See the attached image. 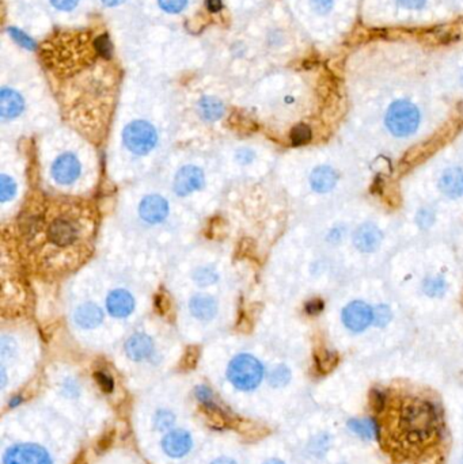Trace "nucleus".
Segmentation results:
<instances>
[{
  "label": "nucleus",
  "instance_id": "f257e3e1",
  "mask_svg": "<svg viewBox=\"0 0 463 464\" xmlns=\"http://www.w3.org/2000/svg\"><path fill=\"white\" fill-rule=\"evenodd\" d=\"M439 427V414L432 402L416 398L402 405L398 428L409 446H427L438 436Z\"/></svg>",
  "mask_w": 463,
  "mask_h": 464
},
{
  "label": "nucleus",
  "instance_id": "f03ea898",
  "mask_svg": "<svg viewBox=\"0 0 463 464\" xmlns=\"http://www.w3.org/2000/svg\"><path fill=\"white\" fill-rule=\"evenodd\" d=\"M459 128L457 124H448L442 131L435 133L432 138L416 144L406 154L404 155L399 167L402 172L411 170L414 166L424 163L432 155L436 154L440 148H443L451 138L458 133Z\"/></svg>",
  "mask_w": 463,
  "mask_h": 464
},
{
  "label": "nucleus",
  "instance_id": "7ed1b4c3",
  "mask_svg": "<svg viewBox=\"0 0 463 464\" xmlns=\"http://www.w3.org/2000/svg\"><path fill=\"white\" fill-rule=\"evenodd\" d=\"M227 378L240 391H252L257 388L264 378V367L250 355H240L230 362Z\"/></svg>",
  "mask_w": 463,
  "mask_h": 464
},
{
  "label": "nucleus",
  "instance_id": "20e7f679",
  "mask_svg": "<svg viewBox=\"0 0 463 464\" xmlns=\"http://www.w3.org/2000/svg\"><path fill=\"white\" fill-rule=\"evenodd\" d=\"M386 126L397 138H406L414 133L420 125L418 109L408 101H397L386 113Z\"/></svg>",
  "mask_w": 463,
  "mask_h": 464
},
{
  "label": "nucleus",
  "instance_id": "39448f33",
  "mask_svg": "<svg viewBox=\"0 0 463 464\" xmlns=\"http://www.w3.org/2000/svg\"><path fill=\"white\" fill-rule=\"evenodd\" d=\"M81 222H78L76 218L69 212L57 215L47 230L48 241L57 247H71L72 244H76V242L81 239Z\"/></svg>",
  "mask_w": 463,
  "mask_h": 464
},
{
  "label": "nucleus",
  "instance_id": "423d86ee",
  "mask_svg": "<svg viewBox=\"0 0 463 464\" xmlns=\"http://www.w3.org/2000/svg\"><path fill=\"white\" fill-rule=\"evenodd\" d=\"M158 141L154 126L146 121H134L124 131V143L134 154H148Z\"/></svg>",
  "mask_w": 463,
  "mask_h": 464
},
{
  "label": "nucleus",
  "instance_id": "0eeeda50",
  "mask_svg": "<svg viewBox=\"0 0 463 464\" xmlns=\"http://www.w3.org/2000/svg\"><path fill=\"white\" fill-rule=\"evenodd\" d=\"M3 464H53L45 448L38 444H16L4 453Z\"/></svg>",
  "mask_w": 463,
  "mask_h": 464
},
{
  "label": "nucleus",
  "instance_id": "6e6552de",
  "mask_svg": "<svg viewBox=\"0 0 463 464\" xmlns=\"http://www.w3.org/2000/svg\"><path fill=\"white\" fill-rule=\"evenodd\" d=\"M343 322L353 333H361L374 322V309L364 302H352L343 309Z\"/></svg>",
  "mask_w": 463,
  "mask_h": 464
},
{
  "label": "nucleus",
  "instance_id": "1a4fd4ad",
  "mask_svg": "<svg viewBox=\"0 0 463 464\" xmlns=\"http://www.w3.org/2000/svg\"><path fill=\"white\" fill-rule=\"evenodd\" d=\"M192 447H193V439L185 430H172L166 433L162 440V448L165 453L172 459H181L187 456Z\"/></svg>",
  "mask_w": 463,
  "mask_h": 464
},
{
  "label": "nucleus",
  "instance_id": "9d476101",
  "mask_svg": "<svg viewBox=\"0 0 463 464\" xmlns=\"http://www.w3.org/2000/svg\"><path fill=\"white\" fill-rule=\"evenodd\" d=\"M204 185V174L194 166L182 167L174 178V191L178 196H188Z\"/></svg>",
  "mask_w": 463,
  "mask_h": 464
},
{
  "label": "nucleus",
  "instance_id": "9b49d317",
  "mask_svg": "<svg viewBox=\"0 0 463 464\" xmlns=\"http://www.w3.org/2000/svg\"><path fill=\"white\" fill-rule=\"evenodd\" d=\"M81 174V163L74 155L66 154L59 156L52 167V175L56 182L61 185H69Z\"/></svg>",
  "mask_w": 463,
  "mask_h": 464
},
{
  "label": "nucleus",
  "instance_id": "f8f14e48",
  "mask_svg": "<svg viewBox=\"0 0 463 464\" xmlns=\"http://www.w3.org/2000/svg\"><path fill=\"white\" fill-rule=\"evenodd\" d=\"M140 216L144 222L156 224L163 222L169 215V204L160 196H148L146 197L139 206Z\"/></svg>",
  "mask_w": 463,
  "mask_h": 464
},
{
  "label": "nucleus",
  "instance_id": "ddd939ff",
  "mask_svg": "<svg viewBox=\"0 0 463 464\" xmlns=\"http://www.w3.org/2000/svg\"><path fill=\"white\" fill-rule=\"evenodd\" d=\"M383 239L382 231L375 224L365 223L361 225L355 235H353V244L361 253H374L379 249Z\"/></svg>",
  "mask_w": 463,
  "mask_h": 464
},
{
  "label": "nucleus",
  "instance_id": "4468645a",
  "mask_svg": "<svg viewBox=\"0 0 463 464\" xmlns=\"http://www.w3.org/2000/svg\"><path fill=\"white\" fill-rule=\"evenodd\" d=\"M439 189L451 200L463 196V170L459 167H450L443 172L439 179Z\"/></svg>",
  "mask_w": 463,
  "mask_h": 464
},
{
  "label": "nucleus",
  "instance_id": "2eb2a0df",
  "mask_svg": "<svg viewBox=\"0 0 463 464\" xmlns=\"http://www.w3.org/2000/svg\"><path fill=\"white\" fill-rule=\"evenodd\" d=\"M106 307L110 315L116 318H125L134 311L135 302L131 293L124 290H117L109 293L106 300Z\"/></svg>",
  "mask_w": 463,
  "mask_h": 464
},
{
  "label": "nucleus",
  "instance_id": "dca6fc26",
  "mask_svg": "<svg viewBox=\"0 0 463 464\" xmlns=\"http://www.w3.org/2000/svg\"><path fill=\"white\" fill-rule=\"evenodd\" d=\"M153 340L146 334H134L125 344V352L131 360L141 361L153 353Z\"/></svg>",
  "mask_w": 463,
  "mask_h": 464
},
{
  "label": "nucleus",
  "instance_id": "f3484780",
  "mask_svg": "<svg viewBox=\"0 0 463 464\" xmlns=\"http://www.w3.org/2000/svg\"><path fill=\"white\" fill-rule=\"evenodd\" d=\"M339 181V174L329 166H320L310 175L311 188L318 193H327L334 189Z\"/></svg>",
  "mask_w": 463,
  "mask_h": 464
},
{
  "label": "nucleus",
  "instance_id": "a211bd4d",
  "mask_svg": "<svg viewBox=\"0 0 463 464\" xmlns=\"http://www.w3.org/2000/svg\"><path fill=\"white\" fill-rule=\"evenodd\" d=\"M23 110V100L17 91L3 88L0 91V116L3 119H16Z\"/></svg>",
  "mask_w": 463,
  "mask_h": 464
},
{
  "label": "nucleus",
  "instance_id": "6ab92c4d",
  "mask_svg": "<svg viewBox=\"0 0 463 464\" xmlns=\"http://www.w3.org/2000/svg\"><path fill=\"white\" fill-rule=\"evenodd\" d=\"M190 312L193 316L201 321L212 319L218 312V304L213 297L208 295H196L190 300Z\"/></svg>",
  "mask_w": 463,
  "mask_h": 464
},
{
  "label": "nucleus",
  "instance_id": "aec40b11",
  "mask_svg": "<svg viewBox=\"0 0 463 464\" xmlns=\"http://www.w3.org/2000/svg\"><path fill=\"white\" fill-rule=\"evenodd\" d=\"M348 428L363 440H379L380 428L374 418H353L348 421Z\"/></svg>",
  "mask_w": 463,
  "mask_h": 464
},
{
  "label": "nucleus",
  "instance_id": "412c9836",
  "mask_svg": "<svg viewBox=\"0 0 463 464\" xmlns=\"http://www.w3.org/2000/svg\"><path fill=\"white\" fill-rule=\"evenodd\" d=\"M102 309L94 303H86L82 304L75 312V321L76 323L83 328H94L101 325L102 322Z\"/></svg>",
  "mask_w": 463,
  "mask_h": 464
},
{
  "label": "nucleus",
  "instance_id": "4be33fe9",
  "mask_svg": "<svg viewBox=\"0 0 463 464\" xmlns=\"http://www.w3.org/2000/svg\"><path fill=\"white\" fill-rule=\"evenodd\" d=\"M200 113L206 120H219L223 116V103L212 97H206L200 101Z\"/></svg>",
  "mask_w": 463,
  "mask_h": 464
},
{
  "label": "nucleus",
  "instance_id": "5701e85b",
  "mask_svg": "<svg viewBox=\"0 0 463 464\" xmlns=\"http://www.w3.org/2000/svg\"><path fill=\"white\" fill-rule=\"evenodd\" d=\"M423 290L424 293L430 297L443 296L447 290L446 281L442 277H429L424 281Z\"/></svg>",
  "mask_w": 463,
  "mask_h": 464
},
{
  "label": "nucleus",
  "instance_id": "b1692460",
  "mask_svg": "<svg viewBox=\"0 0 463 464\" xmlns=\"http://www.w3.org/2000/svg\"><path fill=\"white\" fill-rule=\"evenodd\" d=\"M290 380H291V371L286 365L276 367L275 369L272 371L271 376H269L271 384L276 388L287 386L290 383Z\"/></svg>",
  "mask_w": 463,
  "mask_h": 464
},
{
  "label": "nucleus",
  "instance_id": "393cba45",
  "mask_svg": "<svg viewBox=\"0 0 463 464\" xmlns=\"http://www.w3.org/2000/svg\"><path fill=\"white\" fill-rule=\"evenodd\" d=\"M339 362V357L334 352H330V350H324L321 352L320 357H317V365H318V369L322 372V374H326L329 371H332Z\"/></svg>",
  "mask_w": 463,
  "mask_h": 464
},
{
  "label": "nucleus",
  "instance_id": "a878e982",
  "mask_svg": "<svg viewBox=\"0 0 463 464\" xmlns=\"http://www.w3.org/2000/svg\"><path fill=\"white\" fill-rule=\"evenodd\" d=\"M175 422V415L169 410H159L155 414L154 425L155 429L159 432L170 429Z\"/></svg>",
  "mask_w": 463,
  "mask_h": 464
},
{
  "label": "nucleus",
  "instance_id": "bb28decb",
  "mask_svg": "<svg viewBox=\"0 0 463 464\" xmlns=\"http://www.w3.org/2000/svg\"><path fill=\"white\" fill-rule=\"evenodd\" d=\"M310 140H311V129L307 125L300 124L292 129L291 141L293 145H296V147L305 145L309 143Z\"/></svg>",
  "mask_w": 463,
  "mask_h": 464
},
{
  "label": "nucleus",
  "instance_id": "cd10ccee",
  "mask_svg": "<svg viewBox=\"0 0 463 464\" xmlns=\"http://www.w3.org/2000/svg\"><path fill=\"white\" fill-rule=\"evenodd\" d=\"M16 191H17L16 182L7 175H1L0 177V200L3 203L11 200L16 196Z\"/></svg>",
  "mask_w": 463,
  "mask_h": 464
},
{
  "label": "nucleus",
  "instance_id": "c85d7f7f",
  "mask_svg": "<svg viewBox=\"0 0 463 464\" xmlns=\"http://www.w3.org/2000/svg\"><path fill=\"white\" fill-rule=\"evenodd\" d=\"M95 45V51L97 53L101 56V57H105V59H110L112 56V42L109 40L107 35H101L94 42Z\"/></svg>",
  "mask_w": 463,
  "mask_h": 464
},
{
  "label": "nucleus",
  "instance_id": "c756f323",
  "mask_svg": "<svg viewBox=\"0 0 463 464\" xmlns=\"http://www.w3.org/2000/svg\"><path fill=\"white\" fill-rule=\"evenodd\" d=\"M392 321V311L387 306H377L374 311V323L377 327H385Z\"/></svg>",
  "mask_w": 463,
  "mask_h": 464
},
{
  "label": "nucleus",
  "instance_id": "7c9ffc66",
  "mask_svg": "<svg viewBox=\"0 0 463 464\" xmlns=\"http://www.w3.org/2000/svg\"><path fill=\"white\" fill-rule=\"evenodd\" d=\"M159 4L165 11L170 14H177L185 8L187 0H159Z\"/></svg>",
  "mask_w": 463,
  "mask_h": 464
},
{
  "label": "nucleus",
  "instance_id": "2f4dec72",
  "mask_svg": "<svg viewBox=\"0 0 463 464\" xmlns=\"http://www.w3.org/2000/svg\"><path fill=\"white\" fill-rule=\"evenodd\" d=\"M10 35H11V37L16 40V42H18L19 45H22V47H25V48H28L30 51L35 49V41L30 37L25 35L23 32H20V30L13 28V29H10Z\"/></svg>",
  "mask_w": 463,
  "mask_h": 464
},
{
  "label": "nucleus",
  "instance_id": "473e14b6",
  "mask_svg": "<svg viewBox=\"0 0 463 464\" xmlns=\"http://www.w3.org/2000/svg\"><path fill=\"white\" fill-rule=\"evenodd\" d=\"M417 224L421 227V228H428L432 224H433V220H435V215L430 209H421L418 210L417 213Z\"/></svg>",
  "mask_w": 463,
  "mask_h": 464
},
{
  "label": "nucleus",
  "instance_id": "72a5a7b5",
  "mask_svg": "<svg viewBox=\"0 0 463 464\" xmlns=\"http://www.w3.org/2000/svg\"><path fill=\"white\" fill-rule=\"evenodd\" d=\"M194 394H196V398H197L204 406H208V405L213 403V394H212V391H211L208 387H206V386H199V387L196 388Z\"/></svg>",
  "mask_w": 463,
  "mask_h": 464
},
{
  "label": "nucleus",
  "instance_id": "f704fd0d",
  "mask_svg": "<svg viewBox=\"0 0 463 464\" xmlns=\"http://www.w3.org/2000/svg\"><path fill=\"white\" fill-rule=\"evenodd\" d=\"M95 379H97V383L100 384V387L102 388L105 393H110L113 390V380L109 375H106L103 372H97Z\"/></svg>",
  "mask_w": 463,
  "mask_h": 464
},
{
  "label": "nucleus",
  "instance_id": "c9c22d12",
  "mask_svg": "<svg viewBox=\"0 0 463 464\" xmlns=\"http://www.w3.org/2000/svg\"><path fill=\"white\" fill-rule=\"evenodd\" d=\"M371 403H373V408H374L375 410L380 412V410L386 406V395H385L383 393H380V391L375 390V391L373 393V400H371Z\"/></svg>",
  "mask_w": 463,
  "mask_h": 464
},
{
  "label": "nucleus",
  "instance_id": "e433bc0d",
  "mask_svg": "<svg viewBox=\"0 0 463 464\" xmlns=\"http://www.w3.org/2000/svg\"><path fill=\"white\" fill-rule=\"evenodd\" d=\"M51 1L56 8L63 10V11H69L76 7L79 0H51Z\"/></svg>",
  "mask_w": 463,
  "mask_h": 464
},
{
  "label": "nucleus",
  "instance_id": "4c0bfd02",
  "mask_svg": "<svg viewBox=\"0 0 463 464\" xmlns=\"http://www.w3.org/2000/svg\"><path fill=\"white\" fill-rule=\"evenodd\" d=\"M311 3H312L314 10L318 13H322V14L327 13L333 6V0H312Z\"/></svg>",
  "mask_w": 463,
  "mask_h": 464
},
{
  "label": "nucleus",
  "instance_id": "58836bf2",
  "mask_svg": "<svg viewBox=\"0 0 463 464\" xmlns=\"http://www.w3.org/2000/svg\"><path fill=\"white\" fill-rule=\"evenodd\" d=\"M427 0H398L399 4H402L406 8H412V10H417L421 8L426 4Z\"/></svg>",
  "mask_w": 463,
  "mask_h": 464
},
{
  "label": "nucleus",
  "instance_id": "ea45409f",
  "mask_svg": "<svg viewBox=\"0 0 463 464\" xmlns=\"http://www.w3.org/2000/svg\"><path fill=\"white\" fill-rule=\"evenodd\" d=\"M322 309H324V303H322L321 300H312V302H310L309 304H307V307H306V311H307L309 314H311V315L318 314V312H321Z\"/></svg>",
  "mask_w": 463,
  "mask_h": 464
},
{
  "label": "nucleus",
  "instance_id": "a19ab883",
  "mask_svg": "<svg viewBox=\"0 0 463 464\" xmlns=\"http://www.w3.org/2000/svg\"><path fill=\"white\" fill-rule=\"evenodd\" d=\"M208 10L212 13H216L222 8V0H206Z\"/></svg>",
  "mask_w": 463,
  "mask_h": 464
},
{
  "label": "nucleus",
  "instance_id": "79ce46f5",
  "mask_svg": "<svg viewBox=\"0 0 463 464\" xmlns=\"http://www.w3.org/2000/svg\"><path fill=\"white\" fill-rule=\"evenodd\" d=\"M211 464H237V462L230 458H219V459H215Z\"/></svg>",
  "mask_w": 463,
  "mask_h": 464
},
{
  "label": "nucleus",
  "instance_id": "37998d69",
  "mask_svg": "<svg viewBox=\"0 0 463 464\" xmlns=\"http://www.w3.org/2000/svg\"><path fill=\"white\" fill-rule=\"evenodd\" d=\"M102 1L109 7H115V6H119L121 3H124V0H102Z\"/></svg>",
  "mask_w": 463,
  "mask_h": 464
},
{
  "label": "nucleus",
  "instance_id": "c03bdc74",
  "mask_svg": "<svg viewBox=\"0 0 463 464\" xmlns=\"http://www.w3.org/2000/svg\"><path fill=\"white\" fill-rule=\"evenodd\" d=\"M264 464H284L281 460H277V459H274V460H269V462H266V463Z\"/></svg>",
  "mask_w": 463,
  "mask_h": 464
},
{
  "label": "nucleus",
  "instance_id": "a18cd8bd",
  "mask_svg": "<svg viewBox=\"0 0 463 464\" xmlns=\"http://www.w3.org/2000/svg\"><path fill=\"white\" fill-rule=\"evenodd\" d=\"M462 83H463V75H462Z\"/></svg>",
  "mask_w": 463,
  "mask_h": 464
}]
</instances>
